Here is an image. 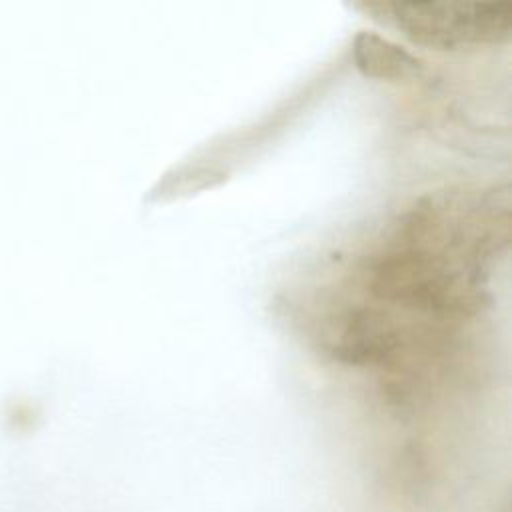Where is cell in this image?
I'll list each match as a JSON object with an SVG mask.
<instances>
[{"mask_svg": "<svg viewBox=\"0 0 512 512\" xmlns=\"http://www.w3.org/2000/svg\"><path fill=\"white\" fill-rule=\"evenodd\" d=\"M376 20L398 28L416 44L456 50L464 46L490 44L508 38L512 28V4L500 2H380L364 4Z\"/></svg>", "mask_w": 512, "mask_h": 512, "instance_id": "obj_1", "label": "cell"}, {"mask_svg": "<svg viewBox=\"0 0 512 512\" xmlns=\"http://www.w3.org/2000/svg\"><path fill=\"white\" fill-rule=\"evenodd\" d=\"M356 66L374 78H404L418 70V60L376 34H360L354 42Z\"/></svg>", "mask_w": 512, "mask_h": 512, "instance_id": "obj_2", "label": "cell"}]
</instances>
